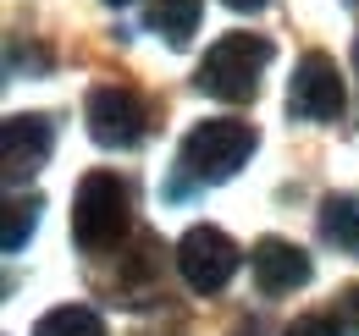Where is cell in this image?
<instances>
[{
	"instance_id": "obj_1",
	"label": "cell",
	"mask_w": 359,
	"mask_h": 336,
	"mask_svg": "<svg viewBox=\"0 0 359 336\" xmlns=\"http://www.w3.org/2000/svg\"><path fill=\"white\" fill-rule=\"evenodd\" d=\"M271 55H276V44L260 39V34H226L205 50V61H199V78L194 83L205 88L210 99H226V105H243V99H255L260 94V78H266Z\"/></svg>"
},
{
	"instance_id": "obj_2",
	"label": "cell",
	"mask_w": 359,
	"mask_h": 336,
	"mask_svg": "<svg viewBox=\"0 0 359 336\" xmlns=\"http://www.w3.org/2000/svg\"><path fill=\"white\" fill-rule=\"evenodd\" d=\"M128 210H133L128 182L116 171H89L78 182V199H72V243L83 253L116 248L122 232H128Z\"/></svg>"
},
{
	"instance_id": "obj_3",
	"label": "cell",
	"mask_w": 359,
	"mask_h": 336,
	"mask_svg": "<svg viewBox=\"0 0 359 336\" xmlns=\"http://www.w3.org/2000/svg\"><path fill=\"white\" fill-rule=\"evenodd\" d=\"M255 144H260V138H255L249 122L210 116V122H199L188 138H182V171L199 176V182H232L238 171L249 166Z\"/></svg>"
},
{
	"instance_id": "obj_4",
	"label": "cell",
	"mask_w": 359,
	"mask_h": 336,
	"mask_svg": "<svg viewBox=\"0 0 359 336\" xmlns=\"http://www.w3.org/2000/svg\"><path fill=\"white\" fill-rule=\"evenodd\" d=\"M83 122L100 149H133L149 132V105L133 83H94L83 99Z\"/></svg>"
},
{
	"instance_id": "obj_5",
	"label": "cell",
	"mask_w": 359,
	"mask_h": 336,
	"mask_svg": "<svg viewBox=\"0 0 359 336\" xmlns=\"http://www.w3.org/2000/svg\"><path fill=\"white\" fill-rule=\"evenodd\" d=\"M238 265H243V253H238V243L226 237L222 226H188V232H182L177 276L194 293H222L226 281L238 276Z\"/></svg>"
},
{
	"instance_id": "obj_6",
	"label": "cell",
	"mask_w": 359,
	"mask_h": 336,
	"mask_svg": "<svg viewBox=\"0 0 359 336\" xmlns=\"http://www.w3.org/2000/svg\"><path fill=\"white\" fill-rule=\"evenodd\" d=\"M343 111V78H337V61L310 50L299 66H293V83H287V116L299 122H337Z\"/></svg>"
},
{
	"instance_id": "obj_7",
	"label": "cell",
	"mask_w": 359,
	"mask_h": 336,
	"mask_svg": "<svg viewBox=\"0 0 359 336\" xmlns=\"http://www.w3.org/2000/svg\"><path fill=\"white\" fill-rule=\"evenodd\" d=\"M50 149H55V127H50V116H11V122L0 127L6 182H11V188H17V182H28V176L50 160Z\"/></svg>"
},
{
	"instance_id": "obj_8",
	"label": "cell",
	"mask_w": 359,
	"mask_h": 336,
	"mask_svg": "<svg viewBox=\"0 0 359 336\" xmlns=\"http://www.w3.org/2000/svg\"><path fill=\"white\" fill-rule=\"evenodd\" d=\"M249 270H255V287L266 298L293 293V287H304L315 276L310 253L299 248V243H287V237H260V243L249 248Z\"/></svg>"
},
{
	"instance_id": "obj_9",
	"label": "cell",
	"mask_w": 359,
	"mask_h": 336,
	"mask_svg": "<svg viewBox=\"0 0 359 336\" xmlns=\"http://www.w3.org/2000/svg\"><path fill=\"white\" fill-rule=\"evenodd\" d=\"M161 237L155 232H138L133 248L122 253V265H116V293L122 303H149V298L161 293Z\"/></svg>"
},
{
	"instance_id": "obj_10",
	"label": "cell",
	"mask_w": 359,
	"mask_h": 336,
	"mask_svg": "<svg viewBox=\"0 0 359 336\" xmlns=\"http://www.w3.org/2000/svg\"><path fill=\"white\" fill-rule=\"evenodd\" d=\"M320 237L343 253H359V199L354 193H332L320 204Z\"/></svg>"
},
{
	"instance_id": "obj_11",
	"label": "cell",
	"mask_w": 359,
	"mask_h": 336,
	"mask_svg": "<svg viewBox=\"0 0 359 336\" xmlns=\"http://www.w3.org/2000/svg\"><path fill=\"white\" fill-rule=\"evenodd\" d=\"M205 0H149V28L166 34V44H188V34L199 28Z\"/></svg>"
},
{
	"instance_id": "obj_12",
	"label": "cell",
	"mask_w": 359,
	"mask_h": 336,
	"mask_svg": "<svg viewBox=\"0 0 359 336\" xmlns=\"http://www.w3.org/2000/svg\"><path fill=\"white\" fill-rule=\"evenodd\" d=\"M34 336H105V320L94 309H83V303H61L34 326Z\"/></svg>"
},
{
	"instance_id": "obj_13",
	"label": "cell",
	"mask_w": 359,
	"mask_h": 336,
	"mask_svg": "<svg viewBox=\"0 0 359 336\" xmlns=\"http://www.w3.org/2000/svg\"><path fill=\"white\" fill-rule=\"evenodd\" d=\"M34 226H39V199H11L6 204V226H0V243H6V253H17L28 237H34Z\"/></svg>"
},
{
	"instance_id": "obj_14",
	"label": "cell",
	"mask_w": 359,
	"mask_h": 336,
	"mask_svg": "<svg viewBox=\"0 0 359 336\" xmlns=\"http://www.w3.org/2000/svg\"><path fill=\"white\" fill-rule=\"evenodd\" d=\"M282 336H343V326H337V320H326V314H304V320H293Z\"/></svg>"
},
{
	"instance_id": "obj_15",
	"label": "cell",
	"mask_w": 359,
	"mask_h": 336,
	"mask_svg": "<svg viewBox=\"0 0 359 336\" xmlns=\"http://www.w3.org/2000/svg\"><path fill=\"white\" fill-rule=\"evenodd\" d=\"M343 326L359 336V287H348V293H343Z\"/></svg>"
},
{
	"instance_id": "obj_16",
	"label": "cell",
	"mask_w": 359,
	"mask_h": 336,
	"mask_svg": "<svg viewBox=\"0 0 359 336\" xmlns=\"http://www.w3.org/2000/svg\"><path fill=\"white\" fill-rule=\"evenodd\" d=\"M222 6H232V11H260L266 0H222Z\"/></svg>"
},
{
	"instance_id": "obj_17",
	"label": "cell",
	"mask_w": 359,
	"mask_h": 336,
	"mask_svg": "<svg viewBox=\"0 0 359 336\" xmlns=\"http://www.w3.org/2000/svg\"><path fill=\"white\" fill-rule=\"evenodd\" d=\"M232 336H260V326H255V320H249V326H238V331Z\"/></svg>"
},
{
	"instance_id": "obj_18",
	"label": "cell",
	"mask_w": 359,
	"mask_h": 336,
	"mask_svg": "<svg viewBox=\"0 0 359 336\" xmlns=\"http://www.w3.org/2000/svg\"><path fill=\"white\" fill-rule=\"evenodd\" d=\"M354 66H359V44H354Z\"/></svg>"
},
{
	"instance_id": "obj_19",
	"label": "cell",
	"mask_w": 359,
	"mask_h": 336,
	"mask_svg": "<svg viewBox=\"0 0 359 336\" xmlns=\"http://www.w3.org/2000/svg\"><path fill=\"white\" fill-rule=\"evenodd\" d=\"M111 6H128V0H111Z\"/></svg>"
}]
</instances>
